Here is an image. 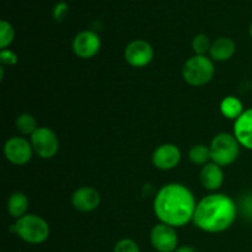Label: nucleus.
<instances>
[{
    "instance_id": "obj_1",
    "label": "nucleus",
    "mask_w": 252,
    "mask_h": 252,
    "mask_svg": "<svg viewBox=\"0 0 252 252\" xmlns=\"http://www.w3.org/2000/svg\"><path fill=\"white\" fill-rule=\"evenodd\" d=\"M197 202L185 185L167 184L158 191L153 208L160 223L181 228L193 220Z\"/></svg>"
},
{
    "instance_id": "obj_2",
    "label": "nucleus",
    "mask_w": 252,
    "mask_h": 252,
    "mask_svg": "<svg viewBox=\"0 0 252 252\" xmlns=\"http://www.w3.org/2000/svg\"><path fill=\"white\" fill-rule=\"evenodd\" d=\"M238 211L233 198L223 193H212L197 203L192 221L206 233H223L233 225Z\"/></svg>"
},
{
    "instance_id": "obj_3",
    "label": "nucleus",
    "mask_w": 252,
    "mask_h": 252,
    "mask_svg": "<svg viewBox=\"0 0 252 252\" xmlns=\"http://www.w3.org/2000/svg\"><path fill=\"white\" fill-rule=\"evenodd\" d=\"M11 230L16 233L22 241L30 245L43 244L49 238L51 233L48 223L37 214H25L17 219Z\"/></svg>"
},
{
    "instance_id": "obj_4",
    "label": "nucleus",
    "mask_w": 252,
    "mask_h": 252,
    "mask_svg": "<svg viewBox=\"0 0 252 252\" xmlns=\"http://www.w3.org/2000/svg\"><path fill=\"white\" fill-rule=\"evenodd\" d=\"M216 68L211 58L207 56H192L182 66V78L189 85L201 88L213 79Z\"/></svg>"
},
{
    "instance_id": "obj_5",
    "label": "nucleus",
    "mask_w": 252,
    "mask_h": 252,
    "mask_svg": "<svg viewBox=\"0 0 252 252\" xmlns=\"http://www.w3.org/2000/svg\"><path fill=\"white\" fill-rule=\"evenodd\" d=\"M211 160L219 166H229L233 164L239 157L240 153V144L234 137V134L229 133H218L212 139L211 145Z\"/></svg>"
},
{
    "instance_id": "obj_6",
    "label": "nucleus",
    "mask_w": 252,
    "mask_h": 252,
    "mask_svg": "<svg viewBox=\"0 0 252 252\" xmlns=\"http://www.w3.org/2000/svg\"><path fill=\"white\" fill-rule=\"evenodd\" d=\"M30 138L33 152L42 159H52L58 153L59 139L51 128L38 127Z\"/></svg>"
},
{
    "instance_id": "obj_7",
    "label": "nucleus",
    "mask_w": 252,
    "mask_h": 252,
    "mask_svg": "<svg viewBox=\"0 0 252 252\" xmlns=\"http://www.w3.org/2000/svg\"><path fill=\"white\" fill-rule=\"evenodd\" d=\"M5 158L9 162L16 166L26 165L32 159L33 148L31 142L24 137H12L6 140L4 145Z\"/></svg>"
},
{
    "instance_id": "obj_8",
    "label": "nucleus",
    "mask_w": 252,
    "mask_h": 252,
    "mask_svg": "<svg viewBox=\"0 0 252 252\" xmlns=\"http://www.w3.org/2000/svg\"><path fill=\"white\" fill-rule=\"evenodd\" d=\"M154 58V49L149 42L144 39H134L125 48V59L133 68H144L149 65Z\"/></svg>"
},
{
    "instance_id": "obj_9",
    "label": "nucleus",
    "mask_w": 252,
    "mask_h": 252,
    "mask_svg": "<svg viewBox=\"0 0 252 252\" xmlns=\"http://www.w3.org/2000/svg\"><path fill=\"white\" fill-rule=\"evenodd\" d=\"M150 243L158 252H175L179 248V236L174 226L159 223L150 231Z\"/></svg>"
},
{
    "instance_id": "obj_10",
    "label": "nucleus",
    "mask_w": 252,
    "mask_h": 252,
    "mask_svg": "<svg viewBox=\"0 0 252 252\" xmlns=\"http://www.w3.org/2000/svg\"><path fill=\"white\" fill-rule=\"evenodd\" d=\"M101 48V39L96 32L85 30L74 37L73 51L81 59H90L98 53Z\"/></svg>"
},
{
    "instance_id": "obj_11",
    "label": "nucleus",
    "mask_w": 252,
    "mask_h": 252,
    "mask_svg": "<svg viewBox=\"0 0 252 252\" xmlns=\"http://www.w3.org/2000/svg\"><path fill=\"white\" fill-rule=\"evenodd\" d=\"M152 161L157 169L169 171V170L175 169L181 161V150L179 149L177 145L165 143V144L159 145L154 150Z\"/></svg>"
},
{
    "instance_id": "obj_12",
    "label": "nucleus",
    "mask_w": 252,
    "mask_h": 252,
    "mask_svg": "<svg viewBox=\"0 0 252 252\" xmlns=\"http://www.w3.org/2000/svg\"><path fill=\"white\" fill-rule=\"evenodd\" d=\"M101 196L95 189L89 186H83L76 189L71 196V204L74 208L83 213L93 212L100 206Z\"/></svg>"
},
{
    "instance_id": "obj_13",
    "label": "nucleus",
    "mask_w": 252,
    "mask_h": 252,
    "mask_svg": "<svg viewBox=\"0 0 252 252\" xmlns=\"http://www.w3.org/2000/svg\"><path fill=\"white\" fill-rule=\"evenodd\" d=\"M234 137L240 147L252 152V108L244 111L243 115L234 122Z\"/></svg>"
},
{
    "instance_id": "obj_14",
    "label": "nucleus",
    "mask_w": 252,
    "mask_h": 252,
    "mask_svg": "<svg viewBox=\"0 0 252 252\" xmlns=\"http://www.w3.org/2000/svg\"><path fill=\"white\" fill-rule=\"evenodd\" d=\"M202 186L208 191H217L221 187L224 182V172L221 166L208 162L204 166H202L201 174H199Z\"/></svg>"
},
{
    "instance_id": "obj_15",
    "label": "nucleus",
    "mask_w": 252,
    "mask_h": 252,
    "mask_svg": "<svg viewBox=\"0 0 252 252\" xmlns=\"http://www.w3.org/2000/svg\"><path fill=\"white\" fill-rule=\"evenodd\" d=\"M236 44L229 37H219L216 41L212 42L209 56L212 61L226 62L235 54Z\"/></svg>"
},
{
    "instance_id": "obj_16",
    "label": "nucleus",
    "mask_w": 252,
    "mask_h": 252,
    "mask_svg": "<svg viewBox=\"0 0 252 252\" xmlns=\"http://www.w3.org/2000/svg\"><path fill=\"white\" fill-rule=\"evenodd\" d=\"M7 213L12 217V218H21L26 214L27 208H29V198L22 192H15L7 199Z\"/></svg>"
},
{
    "instance_id": "obj_17",
    "label": "nucleus",
    "mask_w": 252,
    "mask_h": 252,
    "mask_svg": "<svg viewBox=\"0 0 252 252\" xmlns=\"http://www.w3.org/2000/svg\"><path fill=\"white\" fill-rule=\"evenodd\" d=\"M244 105L235 96H226L220 102V112L228 120H233L235 122L244 113Z\"/></svg>"
},
{
    "instance_id": "obj_18",
    "label": "nucleus",
    "mask_w": 252,
    "mask_h": 252,
    "mask_svg": "<svg viewBox=\"0 0 252 252\" xmlns=\"http://www.w3.org/2000/svg\"><path fill=\"white\" fill-rule=\"evenodd\" d=\"M189 158L191 162L198 166H204L211 160V150L204 144H197L189 149Z\"/></svg>"
},
{
    "instance_id": "obj_19",
    "label": "nucleus",
    "mask_w": 252,
    "mask_h": 252,
    "mask_svg": "<svg viewBox=\"0 0 252 252\" xmlns=\"http://www.w3.org/2000/svg\"><path fill=\"white\" fill-rule=\"evenodd\" d=\"M15 126H16V129L24 135H32L38 128L36 120L30 113H21L20 116H17Z\"/></svg>"
},
{
    "instance_id": "obj_20",
    "label": "nucleus",
    "mask_w": 252,
    "mask_h": 252,
    "mask_svg": "<svg viewBox=\"0 0 252 252\" xmlns=\"http://www.w3.org/2000/svg\"><path fill=\"white\" fill-rule=\"evenodd\" d=\"M15 38V31L12 25L6 20L0 21V48L6 49Z\"/></svg>"
},
{
    "instance_id": "obj_21",
    "label": "nucleus",
    "mask_w": 252,
    "mask_h": 252,
    "mask_svg": "<svg viewBox=\"0 0 252 252\" xmlns=\"http://www.w3.org/2000/svg\"><path fill=\"white\" fill-rule=\"evenodd\" d=\"M211 46L212 43L208 36L204 33L196 34L192 39V49H193L196 56H206L207 53H209Z\"/></svg>"
},
{
    "instance_id": "obj_22",
    "label": "nucleus",
    "mask_w": 252,
    "mask_h": 252,
    "mask_svg": "<svg viewBox=\"0 0 252 252\" xmlns=\"http://www.w3.org/2000/svg\"><path fill=\"white\" fill-rule=\"evenodd\" d=\"M113 252H140V249L132 239H122L116 243Z\"/></svg>"
},
{
    "instance_id": "obj_23",
    "label": "nucleus",
    "mask_w": 252,
    "mask_h": 252,
    "mask_svg": "<svg viewBox=\"0 0 252 252\" xmlns=\"http://www.w3.org/2000/svg\"><path fill=\"white\" fill-rule=\"evenodd\" d=\"M238 208H240L241 214L249 220H252V193L246 194L241 198L240 204Z\"/></svg>"
},
{
    "instance_id": "obj_24",
    "label": "nucleus",
    "mask_w": 252,
    "mask_h": 252,
    "mask_svg": "<svg viewBox=\"0 0 252 252\" xmlns=\"http://www.w3.org/2000/svg\"><path fill=\"white\" fill-rule=\"evenodd\" d=\"M0 62L4 65H16L17 62H19V57L11 49H1L0 51Z\"/></svg>"
},
{
    "instance_id": "obj_25",
    "label": "nucleus",
    "mask_w": 252,
    "mask_h": 252,
    "mask_svg": "<svg viewBox=\"0 0 252 252\" xmlns=\"http://www.w3.org/2000/svg\"><path fill=\"white\" fill-rule=\"evenodd\" d=\"M68 4L65 1H59L53 7V17L56 21H63L68 14Z\"/></svg>"
},
{
    "instance_id": "obj_26",
    "label": "nucleus",
    "mask_w": 252,
    "mask_h": 252,
    "mask_svg": "<svg viewBox=\"0 0 252 252\" xmlns=\"http://www.w3.org/2000/svg\"><path fill=\"white\" fill-rule=\"evenodd\" d=\"M175 252H196V251H194V249L191 248V246H179Z\"/></svg>"
},
{
    "instance_id": "obj_27",
    "label": "nucleus",
    "mask_w": 252,
    "mask_h": 252,
    "mask_svg": "<svg viewBox=\"0 0 252 252\" xmlns=\"http://www.w3.org/2000/svg\"><path fill=\"white\" fill-rule=\"evenodd\" d=\"M250 36H251V38H252V24L250 25Z\"/></svg>"
}]
</instances>
